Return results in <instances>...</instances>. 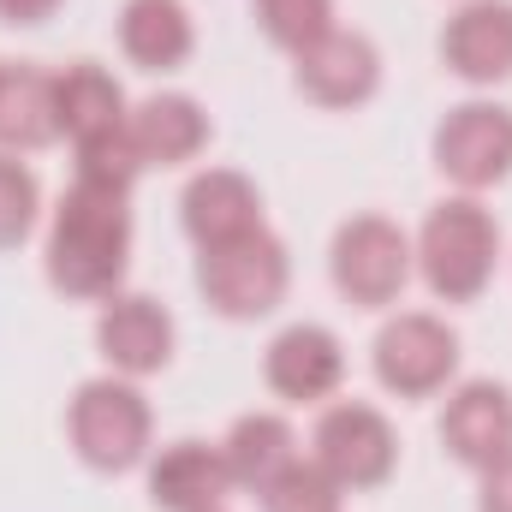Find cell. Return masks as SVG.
Here are the masks:
<instances>
[{"instance_id":"cell-1","label":"cell","mask_w":512,"mask_h":512,"mask_svg":"<svg viewBox=\"0 0 512 512\" xmlns=\"http://www.w3.org/2000/svg\"><path fill=\"white\" fill-rule=\"evenodd\" d=\"M131 191H108L90 179H72V191L60 197L54 221H48V280L66 298L84 304H108L114 292H126L131 268Z\"/></svg>"},{"instance_id":"cell-2","label":"cell","mask_w":512,"mask_h":512,"mask_svg":"<svg viewBox=\"0 0 512 512\" xmlns=\"http://www.w3.org/2000/svg\"><path fill=\"white\" fill-rule=\"evenodd\" d=\"M417 274L441 304H477L501 262V227L477 197H447L423 215L417 239Z\"/></svg>"},{"instance_id":"cell-3","label":"cell","mask_w":512,"mask_h":512,"mask_svg":"<svg viewBox=\"0 0 512 512\" xmlns=\"http://www.w3.org/2000/svg\"><path fill=\"white\" fill-rule=\"evenodd\" d=\"M149 399L143 387L126 376H96L72 393L66 405V435H72V453L90 465V471H131L149 459Z\"/></svg>"},{"instance_id":"cell-4","label":"cell","mask_w":512,"mask_h":512,"mask_svg":"<svg viewBox=\"0 0 512 512\" xmlns=\"http://www.w3.org/2000/svg\"><path fill=\"white\" fill-rule=\"evenodd\" d=\"M197 286H203L209 310H221L227 322H256V316L280 310V298L292 286V256L268 227H256L233 245L197 251Z\"/></svg>"},{"instance_id":"cell-5","label":"cell","mask_w":512,"mask_h":512,"mask_svg":"<svg viewBox=\"0 0 512 512\" xmlns=\"http://www.w3.org/2000/svg\"><path fill=\"white\" fill-rule=\"evenodd\" d=\"M411 268H417L411 233L399 221H387V215H352V221H340V233L328 245V274H334L340 298L358 304V310L399 304Z\"/></svg>"},{"instance_id":"cell-6","label":"cell","mask_w":512,"mask_h":512,"mask_svg":"<svg viewBox=\"0 0 512 512\" xmlns=\"http://www.w3.org/2000/svg\"><path fill=\"white\" fill-rule=\"evenodd\" d=\"M310 459L346 489H382L399 465V435L387 423V411H376L370 399H340L316 417V435H310Z\"/></svg>"},{"instance_id":"cell-7","label":"cell","mask_w":512,"mask_h":512,"mask_svg":"<svg viewBox=\"0 0 512 512\" xmlns=\"http://www.w3.org/2000/svg\"><path fill=\"white\" fill-rule=\"evenodd\" d=\"M459 376V334L429 310H399L376 334V382L393 399H429Z\"/></svg>"},{"instance_id":"cell-8","label":"cell","mask_w":512,"mask_h":512,"mask_svg":"<svg viewBox=\"0 0 512 512\" xmlns=\"http://www.w3.org/2000/svg\"><path fill=\"white\" fill-rule=\"evenodd\" d=\"M435 167L465 197L501 185L512 173V108L501 102H459L435 126Z\"/></svg>"},{"instance_id":"cell-9","label":"cell","mask_w":512,"mask_h":512,"mask_svg":"<svg viewBox=\"0 0 512 512\" xmlns=\"http://www.w3.org/2000/svg\"><path fill=\"white\" fill-rule=\"evenodd\" d=\"M292 78L316 108H364L382 90V48L364 30H328L292 54Z\"/></svg>"},{"instance_id":"cell-10","label":"cell","mask_w":512,"mask_h":512,"mask_svg":"<svg viewBox=\"0 0 512 512\" xmlns=\"http://www.w3.org/2000/svg\"><path fill=\"white\" fill-rule=\"evenodd\" d=\"M262 382L274 387L286 405H322L346 382V346L322 322H292L268 340L262 352Z\"/></svg>"},{"instance_id":"cell-11","label":"cell","mask_w":512,"mask_h":512,"mask_svg":"<svg viewBox=\"0 0 512 512\" xmlns=\"http://www.w3.org/2000/svg\"><path fill=\"white\" fill-rule=\"evenodd\" d=\"M96 352L126 382H143V376L167 370V358H173V316H167V304H155L149 292H114L102 304V316H96Z\"/></svg>"},{"instance_id":"cell-12","label":"cell","mask_w":512,"mask_h":512,"mask_svg":"<svg viewBox=\"0 0 512 512\" xmlns=\"http://www.w3.org/2000/svg\"><path fill=\"white\" fill-rule=\"evenodd\" d=\"M179 221H185V233H191L197 251L233 245V239H245L256 227H268L262 221V191L239 167H203L185 185V197H179Z\"/></svg>"},{"instance_id":"cell-13","label":"cell","mask_w":512,"mask_h":512,"mask_svg":"<svg viewBox=\"0 0 512 512\" xmlns=\"http://www.w3.org/2000/svg\"><path fill=\"white\" fill-rule=\"evenodd\" d=\"M441 60L453 78L495 90L512 78V0H465L441 30Z\"/></svg>"},{"instance_id":"cell-14","label":"cell","mask_w":512,"mask_h":512,"mask_svg":"<svg viewBox=\"0 0 512 512\" xmlns=\"http://www.w3.org/2000/svg\"><path fill=\"white\" fill-rule=\"evenodd\" d=\"M441 441L459 465L489 471L512 453V393L501 382H459L441 411Z\"/></svg>"},{"instance_id":"cell-15","label":"cell","mask_w":512,"mask_h":512,"mask_svg":"<svg viewBox=\"0 0 512 512\" xmlns=\"http://www.w3.org/2000/svg\"><path fill=\"white\" fill-rule=\"evenodd\" d=\"M126 131H131V149H137L143 167H185V161H197V155L209 149V137H215L203 102H197V96H179V90H161V96L137 102L126 114Z\"/></svg>"},{"instance_id":"cell-16","label":"cell","mask_w":512,"mask_h":512,"mask_svg":"<svg viewBox=\"0 0 512 512\" xmlns=\"http://www.w3.org/2000/svg\"><path fill=\"white\" fill-rule=\"evenodd\" d=\"M227 489H233V471L209 441H173L149 465V501L161 512H209L227 501Z\"/></svg>"},{"instance_id":"cell-17","label":"cell","mask_w":512,"mask_h":512,"mask_svg":"<svg viewBox=\"0 0 512 512\" xmlns=\"http://www.w3.org/2000/svg\"><path fill=\"white\" fill-rule=\"evenodd\" d=\"M54 96H60V137H72V149L126 131V114H131L126 90H120V78H114L108 66H96V60L66 66V72L54 78Z\"/></svg>"},{"instance_id":"cell-18","label":"cell","mask_w":512,"mask_h":512,"mask_svg":"<svg viewBox=\"0 0 512 512\" xmlns=\"http://www.w3.org/2000/svg\"><path fill=\"white\" fill-rule=\"evenodd\" d=\"M120 48L143 72H173L197 48V24L185 0H126L120 6Z\"/></svg>"},{"instance_id":"cell-19","label":"cell","mask_w":512,"mask_h":512,"mask_svg":"<svg viewBox=\"0 0 512 512\" xmlns=\"http://www.w3.org/2000/svg\"><path fill=\"white\" fill-rule=\"evenodd\" d=\"M221 459H227V471H233L239 489L268 495V489L304 459V453H298V435H292L286 417H274V411H251V417H239V423L227 429Z\"/></svg>"},{"instance_id":"cell-20","label":"cell","mask_w":512,"mask_h":512,"mask_svg":"<svg viewBox=\"0 0 512 512\" xmlns=\"http://www.w3.org/2000/svg\"><path fill=\"white\" fill-rule=\"evenodd\" d=\"M60 137V96L54 78L36 66H0V149H48Z\"/></svg>"},{"instance_id":"cell-21","label":"cell","mask_w":512,"mask_h":512,"mask_svg":"<svg viewBox=\"0 0 512 512\" xmlns=\"http://www.w3.org/2000/svg\"><path fill=\"white\" fill-rule=\"evenodd\" d=\"M256 24L274 48L298 54L334 30V0H256Z\"/></svg>"},{"instance_id":"cell-22","label":"cell","mask_w":512,"mask_h":512,"mask_svg":"<svg viewBox=\"0 0 512 512\" xmlns=\"http://www.w3.org/2000/svg\"><path fill=\"white\" fill-rule=\"evenodd\" d=\"M36 215H42V185H36V173H30L12 149H0V251H18V245L36 233Z\"/></svg>"},{"instance_id":"cell-23","label":"cell","mask_w":512,"mask_h":512,"mask_svg":"<svg viewBox=\"0 0 512 512\" xmlns=\"http://www.w3.org/2000/svg\"><path fill=\"white\" fill-rule=\"evenodd\" d=\"M340 483L316 465V459H298L268 495H262V512H340Z\"/></svg>"},{"instance_id":"cell-24","label":"cell","mask_w":512,"mask_h":512,"mask_svg":"<svg viewBox=\"0 0 512 512\" xmlns=\"http://www.w3.org/2000/svg\"><path fill=\"white\" fill-rule=\"evenodd\" d=\"M477 512H512V453L495 459L489 471H477Z\"/></svg>"},{"instance_id":"cell-25","label":"cell","mask_w":512,"mask_h":512,"mask_svg":"<svg viewBox=\"0 0 512 512\" xmlns=\"http://www.w3.org/2000/svg\"><path fill=\"white\" fill-rule=\"evenodd\" d=\"M54 12H60V0H0V18L6 24H42Z\"/></svg>"},{"instance_id":"cell-26","label":"cell","mask_w":512,"mask_h":512,"mask_svg":"<svg viewBox=\"0 0 512 512\" xmlns=\"http://www.w3.org/2000/svg\"><path fill=\"white\" fill-rule=\"evenodd\" d=\"M209 512H227V507H209Z\"/></svg>"}]
</instances>
